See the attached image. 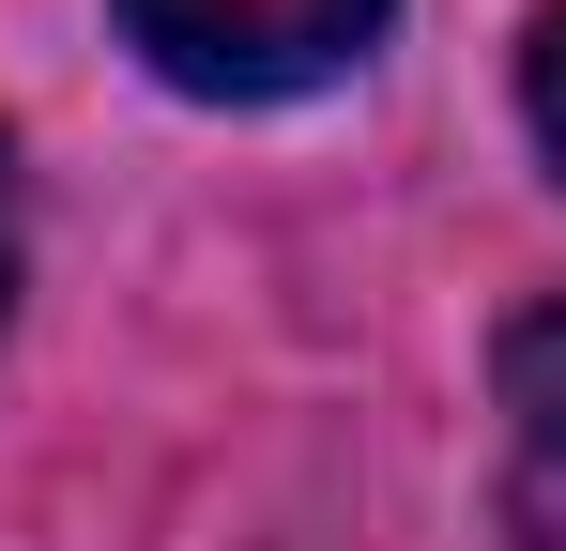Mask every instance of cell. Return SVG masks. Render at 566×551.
Returning a JSON list of instances; mask_svg holds the SVG:
<instances>
[{"mask_svg": "<svg viewBox=\"0 0 566 551\" xmlns=\"http://www.w3.org/2000/svg\"><path fill=\"white\" fill-rule=\"evenodd\" d=\"M521 107H536V154L566 169V0L536 15V46H521Z\"/></svg>", "mask_w": 566, "mask_h": 551, "instance_id": "3957f363", "label": "cell"}, {"mask_svg": "<svg viewBox=\"0 0 566 551\" xmlns=\"http://www.w3.org/2000/svg\"><path fill=\"white\" fill-rule=\"evenodd\" d=\"M0 306H15V169H0Z\"/></svg>", "mask_w": 566, "mask_h": 551, "instance_id": "277c9868", "label": "cell"}, {"mask_svg": "<svg viewBox=\"0 0 566 551\" xmlns=\"http://www.w3.org/2000/svg\"><path fill=\"white\" fill-rule=\"evenodd\" d=\"M382 15L398 0H123L154 77H185V92H306V77H337Z\"/></svg>", "mask_w": 566, "mask_h": 551, "instance_id": "6da1fadb", "label": "cell"}, {"mask_svg": "<svg viewBox=\"0 0 566 551\" xmlns=\"http://www.w3.org/2000/svg\"><path fill=\"white\" fill-rule=\"evenodd\" d=\"M505 414H521V459H536V475L566 490V306L505 337Z\"/></svg>", "mask_w": 566, "mask_h": 551, "instance_id": "7a4b0ae2", "label": "cell"}]
</instances>
